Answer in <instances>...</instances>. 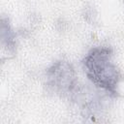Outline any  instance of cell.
Instances as JSON below:
<instances>
[{
    "instance_id": "cell-3",
    "label": "cell",
    "mask_w": 124,
    "mask_h": 124,
    "mask_svg": "<svg viewBox=\"0 0 124 124\" xmlns=\"http://www.w3.org/2000/svg\"><path fill=\"white\" fill-rule=\"evenodd\" d=\"M0 37H1V45L2 46L10 53H15L16 47V35L11 26L10 20L8 17L4 16L1 17V25H0Z\"/></svg>"
},
{
    "instance_id": "cell-2",
    "label": "cell",
    "mask_w": 124,
    "mask_h": 124,
    "mask_svg": "<svg viewBox=\"0 0 124 124\" xmlns=\"http://www.w3.org/2000/svg\"><path fill=\"white\" fill-rule=\"evenodd\" d=\"M46 85L61 96H72L78 87V78L73 65L66 60L55 61L46 70Z\"/></svg>"
},
{
    "instance_id": "cell-1",
    "label": "cell",
    "mask_w": 124,
    "mask_h": 124,
    "mask_svg": "<svg viewBox=\"0 0 124 124\" xmlns=\"http://www.w3.org/2000/svg\"><path fill=\"white\" fill-rule=\"evenodd\" d=\"M113 50L110 46H100L91 48L82 60L83 69L91 82L109 96L117 95L120 72L112 62Z\"/></svg>"
}]
</instances>
